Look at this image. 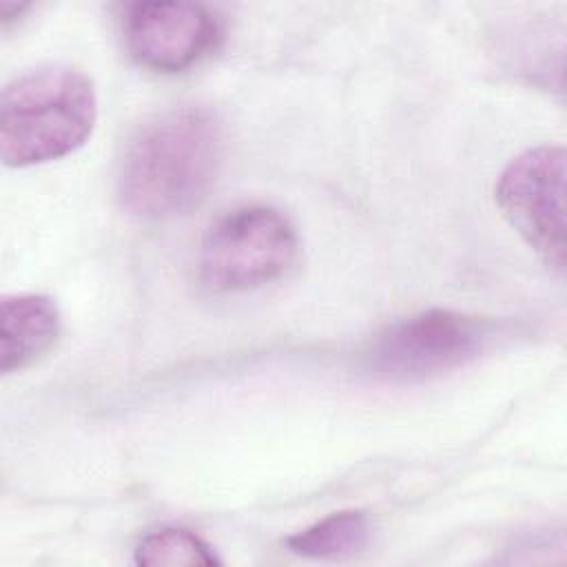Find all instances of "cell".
<instances>
[{
    "instance_id": "6da1fadb",
    "label": "cell",
    "mask_w": 567,
    "mask_h": 567,
    "mask_svg": "<svg viewBox=\"0 0 567 567\" xmlns=\"http://www.w3.org/2000/svg\"><path fill=\"white\" fill-rule=\"evenodd\" d=\"M221 159L224 133L213 111H164L126 144L117 173L120 204L128 215L148 221L186 215L210 193Z\"/></svg>"
},
{
    "instance_id": "7a4b0ae2",
    "label": "cell",
    "mask_w": 567,
    "mask_h": 567,
    "mask_svg": "<svg viewBox=\"0 0 567 567\" xmlns=\"http://www.w3.org/2000/svg\"><path fill=\"white\" fill-rule=\"evenodd\" d=\"M97 95L80 69L44 66L13 78L0 95V157L24 168L78 151L93 133Z\"/></svg>"
},
{
    "instance_id": "3957f363",
    "label": "cell",
    "mask_w": 567,
    "mask_h": 567,
    "mask_svg": "<svg viewBox=\"0 0 567 567\" xmlns=\"http://www.w3.org/2000/svg\"><path fill=\"white\" fill-rule=\"evenodd\" d=\"M496 321L456 312L425 310L394 321L363 354L365 372L385 383H421L481 359L501 337Z\"/></svg>"
},
{
    "instance_id": "277c9868",
    "label": "cell",
    "mask_w": 567,
    "mask_h": 567,
    "mask_svg": "<svg viewBox=\"0 0 567 567\" xmlns=\"http://www.w3.org/2000/svg\"><path fill=\"white\" fill-rule=\"evenodd\" d=\"M299 255L292 221L272 206H241L221 215L199 244V279L217 292H244L281 279Z\"/></svg>"
},
{
    "instance_id": "5b68a950",
    "label": "cell",
    "mask_w": 567,
    "mask_h": 567,
    "mask_svg": "<svg viewBox=\"0 0 567 567\" xmlns=\"http://www.w3.org/2000/svg\"><path fill=\"white\" fill-rule=\"evenodd\" d=\"M496 204L512 228L543 259L565 268V148L536 146L514 157L498 177Z\"/></svg>"
},
{
    "instance_id": "8992f818",
    "label": "cell",
    "mask_w": 567,
    "mask_h": 567,
    "mask_svg": "<svg viewBox=\"0 0 567 567\" xmlns=\"http://www.w3.org/2000/svg\"><path fill=\"white\" fill-rule=\"evenodd\" d=\"M122 31L135 62L151 71L179 73L215 49L221 27L215 13L199 2L153 0L131 4Z\"/></svg>"
},
{
    "instance_id": "52a82bcc",
    "label": "cell",
    "mask_w": 567,
    "mask_h": 567,
    "mask_svg": "<svg viewBox=\"0 0 567 567\" xmlns=\"http://www.w3.org/2000/svg\"><path fill=\"white\" fill-rule=\"evenodd\" d=\"M60 328V312L51 297H4L0 303V370L11 374L40 361L55 346Z\"/></svg>"
},
{
    "instance_id": "ba28073f",
    "label": "cell",
    "mask_w": 567,
    "mask_h": 567,
    "mask_svg": "<svg viewBox=\"0 0 567 567\" xmlns=\"http://www.w3.org/2000/svg\"><path fill=\"white\" fill-rule=\"evenodd\" d=\"M368 516L359 509H343L295 532L286 538V547L303 558L337 560L359 554L370 543Z\"/></svg>"
},
{
    "instance_id": "9c48e42d",
    "label": "cell",
    "mask_w": 567,
    "mask_h": 567,
    "mask_svg": "<svg viewBox=\"0 0 567 567\" xmlns=\"http://www.w3.org/2000/svg\"><path fill=\"white\" fill-rule=\"evenodd\" d=\"M135 563L144 567L219 565L213 547L184 527H159L148 532L135 547Z\"/></svg>"
}]
</instances>
